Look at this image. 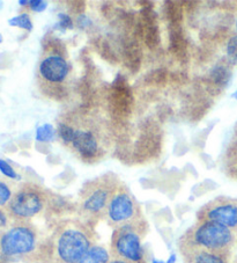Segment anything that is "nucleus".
Segmentation results:
<instances>
[{
    "mask_svg": "<svg viewBox=\"0 0 237 263\" xmlns=\"http://www.w3.org/2000/svg\"><path fill=\"white\" fill-rule=\"evenodd\" d=\"M94 245L93 226L83 220H66L54 230L50 256L52 263H77Z\"/></svg>",
    "mask_w": 237,
    "mask_h": 263,
    "instance_id": "obj_2",
    "label": "nucleus"
},
{
    "mask_svg": "<svg viewBox=\"0 0 237 263\" xmlns=\"http://www.w3.org/2000/svg\"><path fill=\"white\" fill-rule=\"evenodd\" d=\"M59 19H61L59 25L64 27V28H72V20L70 16L66 14H59Z\"/></svg>",
    "mask_w": 237,
    "mask_h": 263,
    "instance_id": "obj_19",
    "label": "nucleus"
},
{
    "mask_svg": "<svg viewBox=\"0 0 237 263\" xmlns=\"http://www.w3.org/2000/svg\"><path fill=\"white\" fill-rule=\"evenodd\" d=\"M236 30H237V21H236Z\"/></svg>",
    "mask_w": 237,
    "mask_h": 263,
    "instance_id": "obj_27",
    "label": "nucleus"
},
{
    "mask_svg": "<svg viewBox=\"0 0 237 263\" xmlns=\"http://www.w3.org/2000/svg\"><path fill=\"white\" fill-rule=\"evenodd\" d=\"M8 24L12 27H19V28L25 29L27 31H30L33 29V22H31L28 13H22L20 15L12 17V19L8 20Z\"/></svg>",
    "mask_w": 237,
    "mask_h": 263,
    "instance_id": "obj_14",
    "label": "nucleus"
},
{
    "mask_svg": "<svg viewBox=\"0 0 237 263\" xmlns=\"http://www.w3.org/2000/svg\"><path fill=\"white\" fill-rule=\"evenodd\" d=\"M197 221L219 224L237 232V201L226 197H218L200 208Z\"/></svg>",
    "mask_w": 237,
    "mask_h": 263,
    "instance_id": "obj_10",
    "label": "nucleus"
},
{
    "mask_svg": "<svg viewBox=\"0 0 237 263\" xmlns=\"http://www.w3.org/2000/svg\"><path fill=\"white\" fill-rule=\"evenodd\" d=\"M3 40H4V39H3V36H2V34H0V43L3 42Z\"/></svg>",
    "mask_w": 237,
    "mask_h": 263,
    "instance_id": "obj_25",
    "label": "nucleus"
},
{
    "mask_svg": "<svg viewBox=\"0 0 237 263\" xmlns=\"http://www.w3.org/2000/svg\"><path fill=\"white\" fill-rule=\"evenodd\" d=\"M29 3L30 2H22V0H21V2H19V4H20L21 6H29Z\"/></svg>",
    "mask_w": 237,
    "mask_h": 263,
    "instance_id": "obj_23",
    "label": "nucleus"
},
{
    "mask_svg": "<svg viewBox=\"0 0 237 263\" xmlns=\"http://www.w3.org/2000/svg\"><path fill=\"white\" fill-rule=\"evenodd\" d=\"M13 196V192L10 185L0 180V209H5Z\"/></svg>",
    "mask_w": 237,
    "mask_h": 263,
    "instance_id": "obj_15",
    "label": "nucleus"
},
{
    "mask_svg": "<svg viewBox=\"0 0 237 263\" xmlns=\"http://www.w3.org/2000/svg\"><path fill=\"white\" fill-rule=\"evenodd\" d=\"M227 51L230 60L234 63H237V36L230 39L227 47Z\"/></svg>",
    "mask_w": 237,
    "mask_h": 263,
    "instance_id": "obj_17",
    "label": "nucleus"
},
{
    "mask_svg": "<svg viewBox=\"0 0 237 263\" xmlns=\"http://www.w3.org/2000/svg\"><path fill=\"white\" fill-rule=\"evenodd\" d=\"M234 98H236V99H237V92L234 94Z\"/></svg>",
    "mask_w": 237,
    "mask_h": 263,
    "instance_id": "obj_26",
    "label": "nucleus"
},
{
    "mask_svg": "<svg viewBox=\"0 0 237 263\" xmlns=\"http://www.w3.org/2000/svg\"><path fill=\"white\" fill-rule=\"evenodd\" d=\"M104 220L113 230L146 220L140 204L125 183L121 182L109 203Z\"/></svg>",
    "mask_w": 237,
    "mask_h": 263,
    "instance_id": "obj_8",
    "label": "nucleus"
},
{
    "mask_svg": "<svg viewBox=\"0 0 237 263\" xmlns=\"http://www.w3.org/2000/svg\"><path fill=\"white\" fill-rule=\"evenodd\" d=\"M8 219H10V216L4 209H0V229L6 228L8 225Z\"/></svg>",
    "mask_w": 237,
    "mask_h": 263,
    "instance_id": "obj_20",
    "label": "nucleus"
},
{
    "mask_svg": "<svg viewBox=\"0 0 237 263\" xmlns=\"http://www.w3.org/2000/svg\"><path fill=\"white\" fill-rule=\"evenodd\" d=\"M148 231L147 220L113 230L110 242L111 257L131 263H148L143 248V239Z\"/></svg>",
    "mask_w": 237,
    "mask_h": 263,
    "instance_id": "obj_6",
    "label": "nucleus"
},
{
    "mask_svg": "<svg viewBox=\"0 0 237 263\" xmlns=\"http://www.w3.org/2000/svg\"><path fill=\"white\" fill-rule=\"evenodd\" d=\"M180 252L184 263H228V257L200 248L180 246Z\"/></svg>",
    "mask_w": 237,
    "mask_h": 263,
    "instance_id": "obj_11",
    "label": "nucleus"
},
{
    "mask_svg": "<svg viewBox=\"0 0 237 263\" xmlns=\"http://www.w3.org/2000/svg\"><path fill=\"white\" fill-rule=\"evenodd\" d=\"M110 258V253L107 251L106 247L94 245L77 263H109Z\"/></svg>",
    "mask_w": 237,
    "mask_h": 263,
    "instance_id": "obj_12",
    "label": "nucleus"
},
{
    "mask_svg": "<svg viewBox=\"0 0 237 263\" xmlns=\"http://www.w3.org/2000/svg\"><path fill=\"white\" fill-rule=\"evenodd\" d=\"M48 4L42 0H36V2H30L29 3V10L33 12H43L45 8H47Z\"/></svg>",
    "mask_w": 237,
    "mask_h": 263,
    "instance_id": "obj_18",
    "label": "nucleus"
},
{
    "mask_svg": "<svg viewBox=\"0 0 237 263\" xmlns=\"http://www.w3.org/2000/svg\"><path fill=\"white\" fill-rule=\"evenodd\" d=\"M234 241V232L225 226L208 221H197V224L182 235L179 246L200 248L228 257Z\"/></svg>",
    "mask_w": 237,
    "mask_h": 263,
    "instance_id": "obj_4",
    "label": "nucleus"
},
{
    "mask_svg": "<svg viewBox=\"0 0 237 263\" xmlns=\"http://www.w3.org/2000/svg\"><path fill=\"white\" fill-rule=\"evenodd\" d=\"M50 202V194L38 184L27 182L13 194L5 208L14 221H29L42 212Z\"/></svg>",
    "mask_w": 237,
    "mask_h": 263,
    "instance_id": "obj_7",
    "label": "nucleus"
},
{
    "mask_svg": "<svg viewBox=\"0 0 237 263\" xmlns=\"http://www.w3.org/2000/svg\"><path fill=\"white\" fill-rule=\"evenodd\" d=\"M0 172H2V173L5 176H7L8 179L20 180V175L17 174L15 170L13 168V167L4 159H0Z\"/></svg>",
    "mask_w": 237,
    "mask_h": 263,
    "instance_id": "obj_16",
    "label": "nucleus"
},
{
    "mask_svg": "<svg viewBox=\"0 0 237 263\" xmlns=\"http://www.w3.org/2000/svg\"><path fill=\"white\" fill-rule=\"evenodd\" d=\"M57 131L64 146L86 164L102 160L110 151V125L94 112L74 111L64 115L59 120Z\"/></svg>",
    "mask_w": 237,
    "mask_h": 263,
    "instance_id": "obj_1",
    "label": "nucleus"
},
{
    "mask_svg": "<svg viewBox=\"0 0 237 263\" xmlns=\"http://www.w3.org/2000/svg\"><path fill=\"white\" fill-rule=\"evenodd\" d=\"M38 233L29 221H15L0 234V260L28 257L37 251Z\"/></svg>",
    "mask_w": 237,
    "mask_h": 263,
    "instance_id": "obj_5",
    "label": "nucleus"
},
{
    "mask_svg": "<svg viewBox=\"0 0 237 263\" xmlns=\"http://www.w3.org/2000/svg\"><path fill=\"white\" fill-rule=\"evenodd\" d=\"M109 263H131V262L125 261V260H122V258L111 257V258H110V262H109Z\"/></svg>",
    "mask_w": 237,
    "mask_h": 263,
    "instance_id": "obj_21",
    "label": "nucleus"
},
{
    "mask_svg": "<svg viewBox=\"0 0 237 263\" xmlns=\"http://www.w3.org/2000/svg\"><path fill=\"white\" fill-rule=\"evenodd\" d=\"M175 261H176V256L172 254V255L169 257V260H168L166 263H175Z\"/></svg>",
    "mask_w": 237,
    "mask_h": 263,
    "instance_id": "obj_22",
    "label": "nucleus"
},
{
    "mask_svg": "<svg viewBox=\"0 0 237 263\" xmlns=\"http://www.w3.org/2000/svg\"><path fill=\"white\" fill-rule=\"evenodd\" d=\"M121 182L116 174L107 173L83 185L77 198V212L83 221L94 226L104 219L110 199Z\"/></svg>",
    "mask_w": 237,
    "mask_h": 263,
    "instance_id": "obj_3",
    "label": "nucleus"
},
{
    "mask_svg": "<svg viewBox=\"0 0 237 263\" xmlns=\"http://www.w3.org/2000/svg\"><path fill=\"white\" fill-rule=\"evenodd\" d=\"M153 263H165V262L161 260H153Z\"/></svg>",
    "mask_w": 237,
    "mask_h": 263,
    "instance_id": "obj_24",
    "label": "nucleus"
},
{
    "mask_svg": "<svg viewBox=\"0 0 237 263\" xmlns=\"http://www.w3.org/2000/svg\"><path fill=\"white\" fill-rule=\"evenodd\" d=\"M57 131L51 124H44L36 129V140L38 142H51Z\"/></svg>",
    "mask_w": 237,
    "mask_h": 263,
    "instance_id": "obj_13",
    "label": "nucleus"
},
{
    "mask_svg": "<svg viewBox=\"0 0 237 263\" xmlns=\"http://www.w3.org/2000/svg\"><path fill=\"white\" fill-rule=\"evenodd\" d=\"M70 74V65L57 50L45 49L37 69V83L45 94L64 88V83Z\"/></svg>",
    "mask_w": 237,
    "mask_h": 263,
    "instance_id": "obj_9",
    "label": "nucleus"
}]
</instances>
